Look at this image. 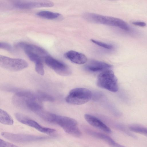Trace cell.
<instances>
[{"instance_id":"cell-9","label":"cell","mask_w":147,"mask_h":147,"mask_svg":"<svg viewBox=\"0 0 147 147\" xmlns=\"http://www.w3.org/2000/svg\"><path fill=\"white\" fill-rule=\"evenodd\" d=\"M16 46L22 49L26 53H34L39 55L44 59L49 55L48 52L44 49L32 44L20 42L17 43Z\"/></svg>"},{"instance_id":"cell-14","label":"cell","mask_w":147,"mask_h":147,"mask_svg":"<svg viewBox=\"0 0 147 147\" xmlns=\"http://www.w3.org/2000/svg\"><path fill=\"white\" fill-rule=\"evenodd\" d=\"M64 56L71 61L77 64H84L87 60L86 57L84 55L73 50L67 51L65 53Z\"/></svg>"},{"instance_id":"cell-7","label":"cell","mask_w":147,"mask_h":147,"mask_svg":"<svg viewBox=\"0 0 147 147\" xmlns=\"http://www.w3.org/2000/svg\"><path fill=\"white\" fill-rule=\"evenodd\" d=\"M15 117L17 120L21 123L33 127L42 133L51 134L56 131L54 129L43 127L35 120L23 114L16 113L15 114Z\"/></svg>"},{"instance_id":"cell-3","label":"cell","mask_w":147,"mask_h":147,"mask_svg":"<svg viewBox=\"0 0 147 147\" xmlns=\"http://www.w3.org/2000/svg\"><path fill=\"white\" fill-rule=\"evenodd\" d=\"M97 84L100 88L113 92H117L119 89L117 79L111 69L103 71L99 74Z\"/></svg>"},{"instance_id":"cell-5","label":"cell","mask_w":147,"mask_h":147,"mask_svg":"<svg viewBox=\"0 0 147 147\" xmlns=\"http://www.w3.org/2000/svg\"><path fill=\"white\" fill-rule=\"evenodd\" d=\"M0 65L3 68L11 71H19L27 67V62L24 59L11 58L0 55Z\"/></svg>"},{"instance_id":"cell-22","label":"cell","mask_w":147,"mask_h":147,"mask_svg":"<svg viewBox=\"0 0 147 147\" xmlns=\"http://www.w3.org/2000/svg\"><path fill=\"white\" fill-rule=\"evenodd\" d=\"M132 23L135 26L142 27H145L146 25L145 22L142 21H134L132 22Z\"/></svg>"},{"instance_id":"cell-12","label":"cell","mask_w":147,"mask_h":147,"mask_svg":"<svg viewBox=\"0 0 147 147\" xmlns=\"http://www.w3.org/2000/svg\"><path fill=\"white\" fill-rule=\"evenodd\" d=\"M84 118L87 122L92 126L108 133H111L110 128L97 118L91 115L86 114Z\"/></svg>"},{"instance_id":"cell-15","label":"cell","mask_w":147,"mask_h":147,"mask_svg":"<svg viewBox=\"0 0 147 147\" xmlns=\"http://www.w3.org/2000/svg\"><path fill=\"white\" fill-rule=\"evenodd\" d=\"M36 15L41 18L49 20L56 19L61 16L59 13L47 11L39 12L36 13Z\"/></svg>"},{"instance_id":"cell-17","label":"cell","mask_w":147,"mask_h":147,"mask_svg":"<svg viewBox=\"0 0 147 147\" xmlns=\"http://www.w3.org/2000/svg\"><path fill=\"white\" fill-rule=\"evenodd\" d=\"M129 128L132 131L147 136V127L139 125L133 124L129 125Z\"/></svg>"},{"instance_id":"cell-1","label":"cell","mask_w":147,"mask_h":147,"mask_svg":"<svg viewBox=\"0 0 147 147\" xmlns=\"http://www.w3.org/2000/svg\"><path fill=\"white\" fill-rule=\"evenodd\" d=\"M49 123L58 125L67 133L75 137H79L82 133L74 119L67 117L50 113L47 119Z\"/></svg>"},{"instance_id":"cell-4","label":"cell","mask_w":147,"mask_h":147,"mask_svg":"<svg viewBox=\"0 0 147 147\" xmlns=\"http://www.w3.org/2000/svg\"><path fill=\"white\" fill-rule=\"evenodd\" d=\"M92 96V92L90 90L84 88H77L69 92L65 100L70 104L81 105L89 101Z\"/></svg>"},{"instance_id":"cell-20","label":"cell","mask_w":147,"mask_h":147,"mask_svg":"<svg viewBox=\"0 0 147 147\" xmlns=\"http://www.w3.org/2000/svg\"><path fill=\"white\" fill-rule=\"evenodd\" d=\"M0 147H19L12 143L0 139Z\"/></svg>"},{"instance_id":"cell-10","label":"cell","mask_w":147,"mask_h":147,"mask_svg":"<svg viewBox=\"0 0 147 147\" xmlns=\"http://www.w3.org/2000/svg\"><path fill=\"white\" fill-rule=\"evenodd\" d=\"M53 3L50 1H20L16 2L14 6L22 9H29L41 7H49L54 5Z\"/></svg>"},{"instance_id":"cell-8","label":"cell","mask_w":147,"mask_h":147,"mask_svg":"<svg viewBox=\"0 0 147 147\" xmlns=\"http://www.w3.org/2000/svg\"><path fill=\"white\" fill-rule=\"evenodd\" d=\"M44 61L48 67L59 75L67 76L71 73L70 69L65 64L49 55L45 58Z\"/></svg>"},{"instance_id":"cell-2","label":"cell","mask_w":147,"mask_h":147,"mask_svg":"<svg viewBox=\"0 0 147 147\" xmlns=\"http://www.w3.org/2000/svg\"><path fill=\"white\" fill-rule=\"evenodd\" d=\"M83 17L90 22L117 27L127 31L130 29L127 24L119 18L89 13H85Z\"/></svg>"},{"instance_id":"cell-6","label":"cell","mask_w":147,"mask_h":147,"mask_svg":"<svg viewBox=\"0 0 147 147\" xmlns=\"http://www.w3.org/2000/svg\"><path fill=\"white\" fill-rule=\"evenodd\" d=\"M2 136L11 141L18 143H26L42 141L48 139L43 136L26 134H16L8 132H2Z\"/></svg>"},{"instance_id":"cell-16","label":"cell","mask_w":147,"mask_h":147,"mask_svg":"<svg viewBox=\"0 0 147 147\" xmlns=\"http://www.w3.org/2000/svg\"><path fill=\"white\" fill-rule=\"evenodd\" d=\"M0 122L1 123L8 125H12L13 121L11 117L6 111L0 109Z\"/></svg>"},{"instance_id":"cell-13","label":"cell","mask_w":147,"mask_h":147,"mask_svg":"<svg viewBox=\"0 0 147 147\" xmlns=\"http://www.w3.org/2000/svg\"><path fill=\"white\" fill-rule=\"evenodd\" d=\"M85 131L88 135L105 141L112 147H126L116 143L111 138L105 134L87 128L85 129Z\"/></svg>"},{"instance_id":"cell-11","label":"cell","mask_w":147,"mask_h":147,"mask_svg":"<svg viewBox=\"0 0 147 147\" xmlns=\"http://www.w3.org/2000/svg\"><path fill=\"white\" fill-rule=\"evenodd\" d=\"M112 67L111 65L105 62L94 60L90 61L86 66L88 70L94 72L111 69Z\"/></svg>"},{"instance_id":"cell-18","label":"cell","mask_w":147,"mask_h":147,"mask_svg":"<svg viewBox=\"0 0 147 147\" xmlns=\"http://www.w3.org/2000/svg\"><path fill=\"white\" fill-rule=\"evenodd\" d=\"M91 40L92 42L95 44L107 49L111 50L113 48V46L110 44L105 43L93 39H91Z\"/></svg>"},{"instance_id":"cell-21","label":"cell","mask_w":147,"mask_h":147,"mask_svg":"<svg viewBox=\"0 0 147 147\" xmlns=\"http://www.w3.org/2000/svg\"><path fill=\"white\" fill-rule=\"evenodd\" d=\"M0 48L9 51H11L12 50V47L10 45L5 42H0Z\"/></svg>"},{"instance_id":"cell-19","label":"cell","mask_w":147,"mask_h":147,"mask_svg":"<svg viewBox=\"0 0 147 147\" xmlns=\"http://www.w3.org/2000/svg\"><path fill=\"white\" fill-rule=\"evenodd\" d=\"M35 69L36 71L41 76L44 75L45 71L42 62H40L36 63Z\"/></svg>"}]
</instances>
